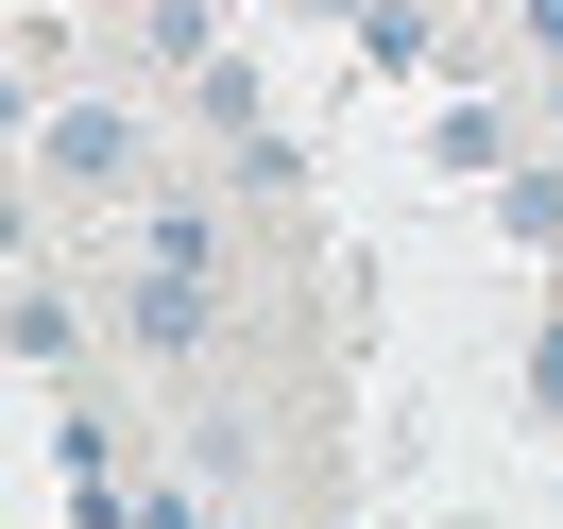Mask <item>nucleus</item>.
Here are the masks:
<instances>
[{"label": "nucleus", "mask_w": 563, "mask_h": 529, "mask_svg": "<svg viewBox=\"0 0 563 529\" xmlns=\"http://www.w3.org/2000/svg\"><path fill=\"white\" fill-rule=\"evenodd\" d=\"M0 342H18V359H52V376H69V359H86V308H69V290H52V274H0Z\"/></svg>", "instance_id": "20e7f679"}, {"label": "nucleus", "mask_w": 563, "mask_h": 529, "mask_svg": "<svg viewBox=\"0 0 563 529\" xmlns=\"http://www.w3.org/2000/svg\"><path fill=\"white\" fill-rule=\"evenodd\" d=\"M120 274H172V290H240V222H222L206 188H137V222H120Z\"/></svg>", "instance_id": "f03ea898"}, {"label": "nucleus", "mask_w": 563, "mask_h": 529, "mask_svg": "<svg viewBox=\"0 0 563 529\" xmlns=\"http://www.w3.org/2000/svg\"><path fill=\"white\" fill-rule=\"evenodd\" d=\"M547 103H563V86H547Z\"/></svg>", "instance_id": "2eb2a0df"}, {"label": "nucleus", "mask_w": 563, "mask_h": 529, "mask_svg": "<svg viewBox=\"0 0 563 529\" xmlns=\"http://www.w3.org/2000/svg\"><path fill=\"white\" fill-rule=\"evenodd\" d=\"M308 529H358V513H308Z\"/></svg>", "instance_id": "4468645a"}, {"label": "nucleus", "mask_w": 563, "mask_h": 529, "mask_svg": "<svg viewBox=\"0 0 563 529\" xmlns=\"http://www.w3.org/2000/svg\"><path fill=\"white\" fill-rule=\"evenodd\" d=\"M427 154H444L461 188H478V172H512L529 137H512V103H444V120H427Z\"/></svg>", "instance_id": "39448f33"}, {"label": "nucleus", "mask_w": 563, "mask_h": 529, "mask_svg": "<svg viewBox=\"0 0 563 529\" xmlns=\"http://www.w3.org/2000/svg\"><path fill=\"white\" fill-rule=\"evenodd\" d=\"M137 529H222L206 513V461H188V478H137Z\"/></svg>", "instance_id": "1a4fd4ad"}, {"label": "nucleus", "mask_w": 563, "mask_h": 529, "mask_svg": "<svg viewBox=\"0 0 563 529\" xmlns=\"http://www.w3.org/2000/svg\"><path fill=\"white\" fill-rule=\"evenodd\" d=\"M342 35L376 52V69H427V0H342Z\"/></svg>", "instance_id": "0eeeda50"}, {"label": "nucleus", "mask_w": 563, "mask_h": 529, "mask_svg": "<svg viewBox=\"0 0 563 529\" xmlns=\"http://www.w3.org/2000/svg\"><path fill=\"white\" fill-rule=\"evenodd\" d=\"M512 35H529V52H547V69H563V0H512Z\"/></svg>", "instance_id": "ddd939ff"}, {"label": "nucleus", "mask_w": 563, "mask_h": 529, "mask_svg": "<svg viewBox=\"0 0 563 529\" xmlns=\"http://www.w3.org/2000/svg\"><path fill=\"white\" fill-rule=\"evenodd\" d=\"M529 410H547V427H563V308H547V324H529Z\"/></svg>", "instance_id": "9b49d317"}, {"label": "nucleus", "mask_w": 563, "mask_h": 529, "mask_svg": "<svg viewBox=\"0 0 563 529\" xmlns=\"http://www.w3.org/2000/svg\"><path fill=\"white\" fill-rule=\"evenodd\" d=\"M35 188H69V206H137V188H154V120L120 103V86H69V103L35 120Z\"/></svg>", "instance_id": "f257e3e1"}, {"label": "nucleus", "mask_w": 563, "mask_h": 529, "mask_svg": "<svg viewBox=\"0 0 563 529\" xmlns=\"http://www.w3.org/2000/svg\"><path fill=\"white\" fill-rule=\"evenodd\" d=\"M495 222H512L529 256H563V172H547V154H512V172H495Z\"/></svg>", "instance_id": "423d86ee"}, {"label": "nucleus", "mask_w": 563, "mask_h": 529, "mask_svg": "<svg viewBox=\"0 0 563 529\" xmlns=\"http://www.w3.org/2000/svg\"><path fill=\"white\" fill-rule=\"evenodd\" d=\"M154 52H172V69H222V18L206 0H154Z\"/></svg>", "instance_id": "6e6552de"}, {"label": "nucleus", "mask_w": 563, "mask_h": 529, "mask_svg": "<svg viewBox=\"0 0 563 529\" xmlns=\"http://www.w3.org/2000/svg\"><path fill=\"white\" fill-rule=\"evenodd\" d=\"M35 256V154H0V274Z\"/></svg>", "instance_id": "9d476101"}, {"label": "nucleus", "mask_w": 563, "mask_h": 529, "mask_svg": "<svg viewBox=\"0 0 563 529\" xmlns=\"http://www.w3.org/2000/svg\"><path fill=\"white\" fill-rule=\"evenodd\" d=\"M35 120H52V103L18 86V52H0V154H35Z\"/></svg>", "instance_id": "f8f14e48"}, {"label": "nucleus", "mask_w": 563, "mask_h": 529, "mask_svg": "<svg viewBox=\"0 0 563 529\" xmlns=\"http://www.w3.org/2000/svg\"><path fill=\"white\" fill-rule=\"evenodd\" d=\"M120 324H137L154 376H206L222 359V290H172V274H120Z\"/></svg>", "instance_id": "7ed1b4c3"}]
</instances>
